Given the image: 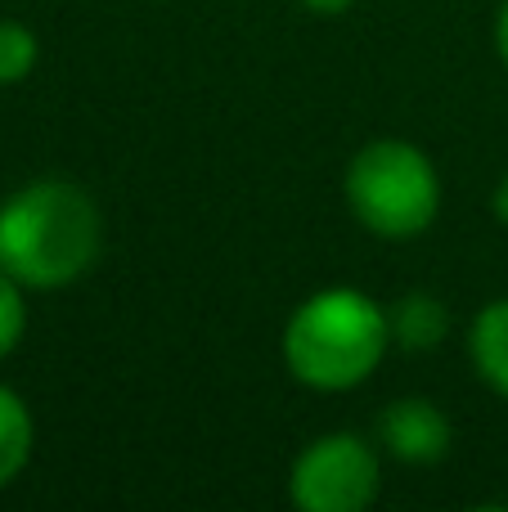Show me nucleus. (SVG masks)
Here are the masks:
<instances>
[{
	"label": "nucleus",
	"instance_id": "1",
	"mask_svg": "<svg viewBox=\"0 0 508 512\" xmlns=\"http://www.w3.org/2000/svg\"><path fill=\"white\" fill-rule=\"evenodd\" d=\"M99 256V212L68 180H36L0 207V270L27 288H63Z\"/></svg>",
	"mask_w": 508,
	"mask_h": 512
},
{
	"label": "nucleus",
	"instance_id": "2",
	"mask_svg": "<svg viewBox=\"0 0 508 512\" xmlns=\"http://www.w3.org/2000/svg\"><path fill=\"white\" fill-rule=\"evenodd\" d=\"M387 342H392V319L365 292L329 288L302 301L288 319L284 360L306 387L347 391L378 369Z\"/></svg>",
	"mask_w": 508,
	"mask_h": 512
},
{
	"label": "nucleus",
	"instance_id": "3",
	"mask_svg": "<svg viewBox=\"0 0 508 512\" xmlns=\"http://www.w3.org/2000/svg\"><path fill=\"white\" fill-rule=\"evenodd\" d=\"M347 203L365 230L383 234V239H414L437 216V171L414 144L378 140L351 158Z\"/></svg>",
	"mask_w": 508,
	"mask_h": 512
},
{
	"label": "nucleus",
	"instance_id": "4",
	"mask_svg": "<svg viewBox=\"0 0 508 512\" xmlns=\"http://www.w3.org/2000/svg\"><path fill=\"white\" fill-rule=\"evenodd\" d=\"M378 495V459L360 436H324L297 459L293 499L306 512H360Z\"/></svg>",
	"mask_w": 508,
	"mask_h": 512
},
{
	"label": "nucleus",
	"instance_id": "5",
	"mask_svg": "<svg viewBox=\"0 0 508 512\" xmlns=\"http://www.w3.org/2000/svg\"><path fill=\"white\" fill-rule=\"evenodd\" d=\"M383 445L405 463H437L450 450V423L428 400H401L378 418Z\"/></svg>",
	"mask_w": 508,
	"mask_h": 512
},
{
	"label": "nucleus",
	"instance_id": "6",
	"mask_svg": "<svg viewBox=\"0 0 508 512\" xmlns=\"http://www.w3.org/2000/svg\"><path fill=\"white\" fill-rule=\"evenodd\" d=\"M450 333V310L428 292H410L392 315V337L410 351H428Z\"/></svg>",
	"mask_w": 508,
	"mask_h": 512
},
{
	"label": "nucleus",
	"instance_id": "7",
	"mask_svg": "<svg viewBox=\"0 0 508 512\" xmlns=\"http://www.w3.org/2000/svg\"><path fill=\"white\" fill-rule=\"evenodd\" d=\"M473 360L482 378L508 396V301H491L473 324Z\"/></svg>",
	"mask_w": 508,
	"mask_h": 512
},
{
	"label": "nucleus",
	"instance_id": "8",
	"mask_svg": "<svg viewBox=\"0 0 508 512\" xmlns=\"http://www.w3.org/2000/svg\"><path fill=\"white\" fill-rule=\"evenodd\" d=\"M27 454H32V414L9 387H0V486L23 472Z\"/></svg>",
	"mask_w": 508,
	"mask_h": 512
},
{
	"label": "nucleus",
	"instance_id": "9",
	"mask_svg": "<svg viewBox=\"0 0 508 512\" xmlns=\"http://www.w3.org/2000/svg\"><path fill=\"white\" fill-rule=\"evenodd\" d=\"M36 68V36L23 23H0V86H14Z\"/></svg>",
	"mask_w": 508,
	"mask_h": 512
},
{
	"label": "nucleus",
	"instance_id": "10",
	"mask_svg": "<svg viewBox=\"0 0 508 512\" xmlns=\"http://www.w3.org/2000/svg\"><path fill=\"white\" fill-rule=\"evenodd\" d=\"M23 324H27V306L18 297V279H9L0 270V355L14 351V342L23 337Z\"/></svg>",
	"mask_w": 508,
	"mask_h": 512
},
{
	"label": "nucleus",
	"instance_id": "11",
	"mask_svg": "<svg viewBox=\"0 0 508 512\" xmlns=\"http://www.w3.org/2000/svg\"><path fill=\"white\" fill-rule=\"evenodd\" d=\"M306 9H315V14H342V9L351 5V0H302Z\"/></svg>",
	"mask_w": 508,
	"mask_h": 512
},
{
	"label": "nucleus",
	"instance_id": "12",
	"mask_svg": "<svg viewBox=\"0 0 508 512\" xmlns=\"http://www.w3.org/2000/svg\"><path fill=\"white\" fill-rule=\"evenodd\" d=\"M495 216L508 225V176L500 180V189H495Z\"/></svg>",
	"mask_w": 508,
	"mask_h": 512
},
{
	"label": "nucleus",
	"instance_id": "13",
	"mask_svg": "<svg viewBox=\"0 0 508 512\" xmlns=\"http://www.w3.org/2000/svg\"><path fill=\"white\" fill-rule=\"evenodd\" d=\"M500 54H504V63H508V5H504V14H500Z\"/></svg>",
	"mask_w": 508,
	"mask_h": 512
}]
</instances>
